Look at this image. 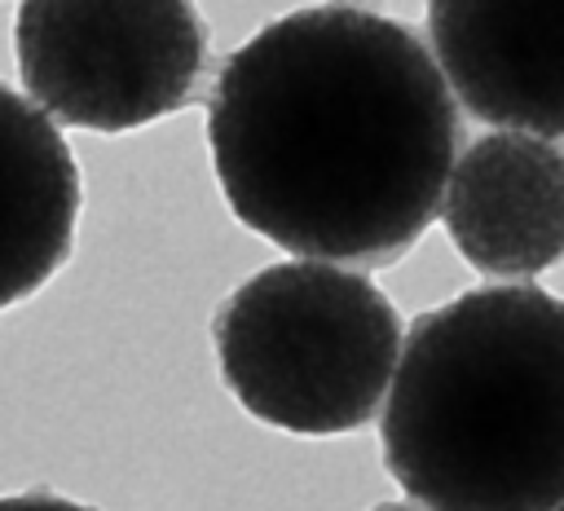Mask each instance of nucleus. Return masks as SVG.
Masks as SVG:
<instances>
[{
  "label": "nucleus",
  "mask_w": 564,
  "mask_h": 511,
  "mask_svg": "<svg viewBox=\"0 0 564 511\" xmlns=\"http://www.w3.org/2000/svg\"><path fill=\"white\" fill-rule=\"evenodd\" d=\"M0 511H97V507L75 502V498H62V493H48V489H31V493L0 498Z\"/></svg>",
  "instance_id": "nucleus-8"
},
{
  "label": "nucleus",
  "mask_w": 564,
  "mask_h": 511,
  "mask_svg": "<svg viewBox=\"0 0 564 511\" xmlns=\"http://www.w3.org/2000/svg\"><path fill=\"white\" fill-rule=\"evenodd\" d=\"M555 511H564V507H555Z\"/></svg>",
  "instance_id": "nucleus-10"
},
{
  "label": "nucleus",
  "mask_w": 564,
  "mask_h": 511,
  "mask_svg": "<svg viewBox=\"0 0 564 511\" xmlns=\"http://www.w3.org/2000/svg\"><path fill=\"white\" fill-rule=\"evenodd\" d=\"M379 511H419V507H401V502H392V507H379Z\"/></svg>",
  "instance_id": "nucleus-9"
},
{
  "label": "nucleus",
  "mask_w": 564,
  "mask_h": 511,
  "mask_svg": "<svg viewBox=\"0 0 564 511\" xmlns=\"http://www.w3.org/2000/svg\"><path fill=\"white\" fill-rule=\"evenodd\" d=\"M212 344L251 418L291 436H344L388 401L405 330L366 273L282 260L216 304Z\"/></svg>",
  "instance_id": "nucleus-3"
},
{
  "label": "nucleus",
  "mask_w": 564,
  "mask_h": 511,
  "mask_svg": "<svg viewBox=\"0 0 564 511\" xmlns=\"http://www.w3.org/2000/svg\"><path fill=\"white\" fill-rule=\"evenodd\" d=\"M13 57L53 123L132 132L194 101L207 22L194 0H22Z\"/></svg>",
  "instance_id": "nucleus-4"
},
{
  "label": "nucleus",
  "mask_w": 564,
  "mask_h": 511,
  "mask_svg": "<svg viewBox=\"0 0 564 511\" xmlns=\"http://www.w3.org/2000/svg\"><path fill=\"white\" fill-rule=\"evenodd\" d=\"M441 225L458 256L489 278L520 282L564 260V145L533 132H489L458 150Z\"/></svg>",
  "instance_id": "nucleus-6"
},
{
  "label": "nucleus",
  "mask_w": 564,
  "mask_h": 511,
  "mask_svg": "<svg viewBox=\"0 0 564 511\" xmlns=\"http://www.w3.org/2000/svg\"><path fill=\"white\" fill-rule=\"evenodd\" d=\"M427 35L467 115L564 137V0H427Z\"/></svg>",
  "instance_id": "nucleus-5"
},
{
  "label": "nucleus",
  "mask_w": 564,
  "mask_h": 511,
  "mask_svg": "<svg viewBox=\"0 0 564 511\" xmlns=\"http://www.w3.org/2000/svg\"><path fill=\"white\" fill-rule=\"evenodd\" d=\"M225 203L291 256L388 269L436 220L458 97L397 18L308 4L238 44L207 97Z\"/></svg>",
  "instance_id": "nucleus-1"
},
{
  "label": "nucleus",
  "mask_w": 564,
  "mask_h": 511,
  "mask_svg": "<svg viewBox=\"0 0 564 511\" xmlns=\"http://www.w3.org/2000/svg\"><path fill=\"white\" fill-rule=\"evenodd\" d=\"M79 198V163L57 123L0 84V313L70 260Z\"/></svg>",
  "instance_id": "nucleus-7"
},
{
  "label": "nucleus",
  "mask_w": 564,
  "mask_h": 511,
  "mask_svg": "<svg viewBox=\"0 0 564 511\" xmlns=\"http://www.w3.org/2000/svg\"><path fill=\"white\" fill-rule=\"evenodd\" d=\"M379 445L427 511L564 507V300L507 282L419 313Z\"/></svg>",
  "instance_id": "nucleus-2"
}]
</instances>
